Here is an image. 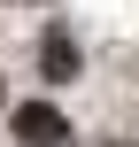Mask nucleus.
Masks as SVG:
<instances>
[{
	"label": "nucleus",
	"mask_w": 139,
	"mask_h": 147,
	"mask_svg": "<svg viewBox=\"0 0 139 147\" xmlns=\"http://www.w3.org/2000/svg\"><path fill=\"white\" fill-rule=\"evenodd\" d=\"M15 147H77V140H70V116L62 109L31 101V109H15Z\"/></svg>",
	"instance_id": "1"
},
{
	"label": "nucleus",
	"mask_w": 139,
	"mask_h": 147,
	"mask_svg": "<svg viewBox=\"0 0 139 147\" xmlns=\"http://www.w3.org/2000/svg\"><path fill=\"white\" fill-rule=\"evenodd\" d=\"M39 70H46V78H77V39H70V31H46V39H39Z\"/></svg>",
	"instance_id": "2"
},
{
	"label": "nucleus",
	"mask_w": 139,
	"mask_h": 147,
	"mask_svg": "<svg viewBox=\"0 0 139 147\" xmlns=\"http://www.w3.org/2000/svg\"><path fill=\"white\" fill-rule=\"evenodd\" d=\"M116 147H124V140H116Z\"/></svg>",
	"instance_id": "3"
}]
</instances>
